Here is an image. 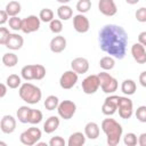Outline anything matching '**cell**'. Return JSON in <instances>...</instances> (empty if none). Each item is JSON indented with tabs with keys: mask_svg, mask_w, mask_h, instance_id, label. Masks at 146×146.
Masks as SVG:
<instances>
[{
	"mask_svg": "<svg viewBox=\"0 0 146 146\" xmlns=\"http://www.w3.org/2000/svg\"><path fill=\"white\" fill-rule=\"evenodd\" d=\"M0 128L3 133H11L16 129V120L11 115H3L0 122Z\"/></svg>",
	"mask_w": 146,
	"mask_h": 146,
	"instance_id": "cell-17",
	"label": "cell"
},
{
	"mask_svg": "<svg viewBox=\"0 0 146 146\" xmlns=\"http://www.w3.org/2000/svg\"><path fill=\"white\" fill-rule=\"evenodd\" d=\"M40 23L41 19L40 17L35 16V15H30L25 18H23V23H22V32L23 33H33L35 31H38L40 29Z\"/></svg>",
	"mask_w": 146,
	"mask_h": 146,
	"instance_id": "cell-8",
	"label": "cell"
},
{
	"mask_svg": "<svg viewBox=\"0 0 146 146\" xmlns=\"http://www.w3.org/2000/svg\"><path fill=\"white\" fill-rule=\"evenodd\" d=\"M42 112L39 111V110H34V108H31V112H30V116H29V123L31 124H38L42 121Z\"/></svg>",
	"mask_w": 146,
	"mask_h": 146,
	"instance_id": "cell-31",
	"label": "cell"
},
{
	"mask_svg": "<svg viewBox=\"0 0 146 146\" xmlns=\"http://www.w3.org/2000/svg\"><path fill=\"white\" fill-rule=\"evenodd\" d=\"M136 89H137L136 82L131 79H125L121 84V91L127 96L133 95L136 92Z\"/></svg>",
	"mask_w": 146,
	"mask_h": 146,
	"instance_id": "cell-22",
	"label": "cell"
},
{
	"mask_svg": "<svg viewBox=\"0 0 146 146\" xmlns=\"http://www.w3.org/2000/svg\"><path fill=\"white\" fill-rule=\"evenodd\" d=\"M138 42L141 43L144 47H146V31H143L138 35Z\"/></svg>",
	"mask_w": 146,
	"mask_h": 146,
	"instance_id": "cell-43",
	"label": "cell"
},
{
	"mask_svg": "<svg viewBox=\"0 0 146 146\" xmlns=\"http://www.w3.org/2000/svg\"><path fill=\"white\" fill-rule=\"evenodd\" d=\"M73 26L78 33H86L89 31L90 23L83 14H78L73 17Z\"/></svg>",
	"mask_w": 146,
	"mask_h": 146,
	"instance_id": "cell-11",
	"label": "cell"
},
{
	"mask_svg": "<svg viewBox=\"0 0 146 146\" xmlns=\"http://www.w3.org/2000/svg\"><path fill=\"white\" fill-rule=\"evenodd\" d=\"M41 130L35 127H31L27 130L23 131L19 136V140L22 144L26 146H32L34 144H38V141L41 138Z\"/></svg>",
	"mask_w": 146,
	"mask_h": 146,
	"instance_id": "cell-5",
	"label": "cell"
},
{
	"mask_svg": "<svg viewBox=\"0 0 146 146\" xmlns=\"http://www.w3.org/2000/svg\"><path fill=\"white\" fill-rule=\"evenodd\" d=\"M59 127V119L58 116H49L46 122L43 123V131L46 133H52L55 130H57Z\"/></svg>",
	"mask_w": 146,
	"mask_h": 146,
	"instance_id": "cell-19",
	"label": "cell"
},
{
	"mask_svg": "<svg viewBox=\"0 0 146 146\" xmlns=\"http://www.w3.org/2000/svg\"><path fill=\"white\" fill-rule=\"evenodd\" d=\"M65 140L64 138H62L60 136H55L49 140V145L50 146H65Z\"/></svg>",
	"mask_w": 146,
	"mask_h": 146,
	"instance_id": "cell-41",
	"label": "cell"
},
{
	"mask_svg": "<svg viewBox=\"0 0 146 146\" xmlns=\"http://www.w3.org/2000/svg\"><path fill=\"white\" fill-rule=\"evenodd\" d=\"M117 99H119V96H116V95H112V96L107 97L102 106L103 114H105L107 116L113 115L117 110Z\"/></svg>",
	"mask_w": 146,
	"mask_h": 146,
	"instance_id": "cell-13",
	"label": "cell"
},
{
	"mask_svg": "<svg viewBox=\"0 0 146 146\" xmlns=\"http://www.w3.org/2000/svg\"><path fill=\"white\" fill-rule=\"evenodd\" d=\"M0 87H1L0 98H3V97L6 96V94H7V87H6V84H5V83H1V84H0Z\"/></svg>",
	"mask_w": 146,
	"mask_h": 146,
	"instance_id": "cell-46",
	"label": "cell"
},
{
	"mask_svg": "<svg viewBox=\"0 0 146 146\" xmlns=\"http://www.w3.org/2000/svg\"><path fill=\"white\" fill-rule=\"evenodd\" d=\"M49 29L52 33L55 34H58L63 31V24H62V21L60 19H52L49 24Z\"/></svg>",
	"mask_w": 146,
	"mask_h": 146,
	"instance_id": "cell-36",
	"label": "cell"
},
{
	"mask_svg": "<svg viewBox=\"0 0 146 146\" xmlns=\"http://www.w3.org/2000/svg\"><path fill=\"white\" fill-rule=\"evenodd\" d=\"M7 86L10 88V89H16L18 87L22 86V80H21V76H18L17 74H10L8 78H7Z\"/></svg>",
	"mask_w": 146,
	"mask_h": 146,
	"instance_id": "cell-30",
	"label": "cell"
},
{
	"mask_svg": "<svg viewBox=\"0 0 146 146\" xmlns=\"http://www.w3.org/2000/svg\"><path fill=\"white\" fill-rule=\"evenodd\" d=\"M139 82H140V84L143 87L146 88V71H144V72H141L139 74Z\"/></svg>",
	"mask_w": 146,
	"mask_h": 146,
	"instance_id": "cell-45",
	"label": "cell"
},
{
	"mask_svg": "<svg viewBox=\"0 0 146 146\" xmlns=\"http://www.w3.org/2000/svg\"><path fill=\"white\" fill-rule=\"evenodd\" d=\"M8 23H9V27L11 30H14V31L22 30V23H23V19L22 18L17 17V16H13V17L9 18Z\"/></svg>",
	"mask_w": 146,
	"mask_h": 146,
	"instance_id": "cell-34",
	"label": "cell"
},
{
	"mask_svg": "<svg viewBox=\"0 0 146 146\" xmlns=\"http://www.w3.org/2000/svg\"><path fill=\"white\" fill-rule=\"evenodd\" d=\"M9 34H10V32L7 27H3V26L0 27V44H3V46L6 44Z\"/></svg>",
	"mask_w": 146,
	"mask_h": 146,
	"instance_id": "cell-40",
	"label": "cell"
},
{
	"mask_svg": "<svg viewBox=\"0 0 146 146\" xmlns=\"http://www.w3.org/2000/svg\"><path fill=\"white\" fill-rule=\"evenodd\" d=\"M131 55L138 64L146 63V49L141 43L137 42L131 46Z\"/></svg>",
	"mask_w": 146,
	"mask_h": 146,
	"instance_id": "cell-14",
	"label": "cell"
},
{
	"mask_svg": "<svg viewBox=\"0 0 146 146\" xmlns=\"http://www.w3.org/2000/svg\"><path fill=\"white\" fill-rule=\"evenodd\" d=\"M57 1H58L59 3H62V5H66V3H67V2H70L71 0H57Z\"/></svg>",
	"mask_w": 146,
	"mask_h": 146,
	"instance_id": "cell-48",
	"label": "cell"
},
{
	"mask_svg": "<svg viewBox=\"0 0 146 146\" xmlns=\"http://www.w3.org/2000/svg\"><path fill=\"white\" fill-rule=\"evenodd\" d=\"M21 75L26 81L34 80V64L33 65H26V66H24L22 68V71H21Z\"/></svg>",
	"mask_w": 146,
	"mask_h": 146,
	"instance_id": "cell-29",
	"label": "cell"
},
{
	"mask_svg": "<svg viewBox=\"0 0 146 146\" xmlns=\"http://www.w3.org/2000/svg\"><path fill=\"white\" fill-rule=\"evenodd\" d=\"M72 15H73V10L67 5H62L57 9V16L59 17L60 21H67L72 17Z\"/></svg>",
	"mask_w": 146,
	"mask_h": 146,
	"instance_id": "cell-23",
	"label": "cell"
},
{
	"mask_svg": "<svg viewBox=\"0 0 146 146\" xmlns=\"http://www.w3.org/2000/svg\"><path fill=\"white\" fill-rule=\"evenodd\" d=\"M78 82V73L75 71H66L60 75L59 79V86L63 89H71L75 86V83Z\"/></svg>",
	"mask_w": 146,
	"mask_h": 146,
	"instance_id": "cell-10",
	"label": "cell"
},
{
	"mask_svg": "<svg viewBox=\"0 0 146 146\" xmlns=\"http://www.w3.org/2000/svg\"><path fill=\"white\" fill-rule=\"evenodd\" d=\"M21 8L22 7H21V3L18 1H10L7 3L5 10L8 13V15L10 17H13V16H17L21 13Z\"/></svg>",
	"mask_w": 146,
	"mask_h": 146,
	"instance_id": "cell-25",
	"label": "cell"
},
{
	"mask_svg": "<svg viewBox=\"0 0 146 146\" xmlns=\"http://www.w3.org/2000/svg\"><path fill=\"white\" fill-rule=\"evenodd\" d=\"M31 108L27 106H21L17 110V119L22 123H29V116H30Z\"/></svg>",
	"mask_w": 146,
	"mask_h": 146,
	"instance_id": "cell-26",
	"label": "cell"
},
{
	"mask_svg": "<svg viewBox=\"0 0 146 146\" xmlns=\"http://www.w3.org/2000/svg\"><path fill=\"white\" fill-rule=\"evenodd\" d=\"M71 67L78 74H83L89 70V62L84 57H76L71 62Z\"/></svg>",
	"mask_w": 146,
	"mask_h": 146,
	"instance_id": "cell-15",
	"label": "cell"
},
{
	"mask_svg": "<svg viewBox=\"0 0 146 146\" xmlns=\"http://www.w3.org/2000/svg\"><path fill=\"white\" fill-rule=\"evenodd\" d=\"M102 130L106 135L108 146H116L120 143L123 129L122 125L114 119H104L102 122Z\"/></svg>",
	"mask_w": 146,
	"mask_h": 146,
	"instance_id": "cell-2",
	"label": "cell"
},
{
	"mask_svg": "<svg viewBox=\"0 0 146 146\" xmlns=\"http://www.w3.org/2000/svg\"><path fill=\"white\" fill-rule=\"evenodd\" d=\"M39 17L42 22L44 23H50L52 19H54V11L49 8H43L40 10V14H39Z\"/></svg>",
	"mask_w": 146,
	"mask_h": 146,
	"instance_id": "cell-32",
	"label": "cell"
},
{
	"mask_svg": "<svg viewBox=\"0 0 146 146\" xmlns=\"http://www.w3.org/2000/svg\"><path fill=\"white\" fill-rule=\"evenodd\" d=\"M50 50L55 54H59L62 52L65 48H66V39L63 36V35H57V36H54L50 41Z\"/></svg>",
	"mask_w": 146,
	"mask_h": 146,
	"instance_id": "cell-18",
	"label": "cell"
},
{
	"mask_svg": "<svg viewBox=\"0 0 146 146\" xmlns=\"http://www.w3.org/2000/svg\"><path fill=\"white\" fill-rule=\"evenodd\" d=\"M43 105H44L46 110H48V111H54V110H56V108L58 107L59 100H58V98H57L56 96L50 95V96H48V97L46 98Z\"/></svg>",
	"mask_w": 146,
	"mask_h": 146,
	"instance_id": "cell-28",
	"label": "cell"
},
{
	"mask_svg": "<svg viewBox=\"0 0 146 146\" xmlns=\"http://www.w3.org/2000/svg\"><path fill=\"white\" fill-rule=\"evenodd\" d=\"M86 135L80 132V131H76V132H73L70 137H68V141H67V145L68 146H82L84 145L86 143Z\"/></svg>",
	"mask_w": 146,
	"mask_h": 146,
	"instance_id": "cell-21",
	"label": "cell"
},
{
	"mask_svg": "<svg viewBox=\"0 0 146 146\" xmlns=\"http://www.w3.org/2000/svg\"><path fill=\"white\" fill-rule=\"evenodd\" d=\"M125 2L129 3V5H136V3L139 2V0H125Z\"/></svg>",
	"mask_w": 146,
	"mask_h": 146,
	"instance_id": "cell-47",
	"label": "cell"
},
{
	"mask_svg": "<svg viewBox=\"0 0 146 146\" xmlns=\"http://www.w3.org/2000/svg\"><path fill=\"white\" fill-rule=\"evenodd\" d=\"M98 78L100 82V88L105 94H113L114 91H116L119 84L115 78L106 72H100L98 74Z\"/></svg>",
	"mask_w": 146,
	"mask_h": 146,
	"instance_id": "cell-4",
	"label": "cell"
},
{
	"mask_svg": "<svg viewBox=\"0 0 146 146\" xmlns=\"http://www.w3.org/2000/svg\"><path fill=\"white\" fill-rule=\"evenodd\" d=\"M8 18H9L8 13H7L6 10H1V11H0V25H3L7 21H9Z\"/></svg>",
	"mask_w": 146,
	"mask_h": 146,
	"instance_id": "cell-42",
	"label": "cell"
},
{
	"mask_svg": "<svg viewBox=\"0 0 146 146\" xmlns=\"http://www.w3.org/2000/svg\"><path fill=\"white\" fill-rule=\"evenodd\" d=\"M76 10L80 13V14H84V13H88L91 8V1L90 0H79L76 2Z\"/></svg>",
	"mask_w": 146,
	"mask_h": 146,
	"instance_id": "cell-33",
	"label": "cell"
},
{
	"mask_svg": "<svg viewBox=\"0 0 146 146\" xmlns=\"http://www.w3.org/2000/svg\"><path fill=\"white\" fill-rule=\"evenodd\" d=\"M123 143H124V145H127V146H135V145H137V143H138L137 136H136L133 132H128V133L124 136V138H123Z\"/></svg>",
	"mask_w": 146,
	"mask_h": 146,
	"instance_id": "cell-37",
	"label": "cell"
},
{
	"mask_svg": "<svg viewBox=\"0 0 146 146\" xmlns=\"http://www.w3.org/2000/svg\"><path fill=\"white\" fill-rule=\"evenodd\" d=\"M23 44H24V39L22 35L17 33H10L5 46L11 50H18L23 47Z\"/></svg>",
	"mask_w": 146,
	"mask_h": 146,
	"instance_id": "cell-16",
	"label": "cell"
},
{
	"mask_svg": "<svg viewBox=\"0 0 146 146\" xmlns=\"http://www.w3.org/2000/svg\"><path fill=\"white\" fill-rule=\"evenodd\" d=\"M46 76V68L41 64H34V80H42Z\"/></svg>",
	"mask_w": 146,
	"mask_h": 146,
	"instance_id": "cell-35",
	"label": "cell"
},
{
	"mask_svg": "<svg viewBox=\"0 0 146 146\" xmlns=\"http://www.w3.org/2000/svg\"><path fill=\"white\" fill-rule=\"evenodd\" d=\"M138 144L140 146H146V132H143L139 137H138Z\"/></svg>",
	"mask_w": 146,
	"mask_h": 146,
	"instance_id": "cell-44",
	"label": "cell"
},
{
	"mask_svg": "<svg viewBox=\"0 0 146 146\" xmlns=\"http://www.w3.org/2000/svg\"><path fill=\"white\" fill-rule=\"evenodd\" d=\"M136 117L139 122L146 123V105H141L136 110Z\"/></svg>",
	"mask_w": 146,
	"mask_h": 146,
	"instance_id": "cell-38",
	"label": "cell"
},
{
	"mask_svg": "<svg viewBox=\"0 0 146 146\" xmlns=\"http://www.w3.org/2000/svg\"><path fill=\"white\" fill-rule=\"evenodd\" d=\"M117 110H119V115L122 119H130L132 113H133V104L132 100L128 97L119 96L117 99Z\"/></svg>",
	"mask_w": 146,
	"mask_h": 146,
	"instance_id": "cell-6",
	"label": "cell"
},
{
	"mask_svg": "<svg viewBox=\"0 0 146 146\" xmlns=\"http://www.w3.org/2000/svg\"><path fill=\"white\" fill-rule=\"evenodd\" d=\"M2 63L7 67H14L18 63V57L14 52H6L2 56Z\"/></svg>",
	"mask_w": 146,
	"mask_h": 146,
	"instance_id": "cell-24",
	"label": "cell"
},
{
	"mask_svg": "<svg viewBox=\"0 0 146 146\" xmlns=\"http://www.w3.org/2000/svg\"><path fill=\"white\" fill-rule=\"evenodd\" d=\"M98 9L104 16H107V17L114 16L117 11V7L114 0H99Z\"/></svg>",
	"mask_w": 146,
	"mask_h": 146,
	"instance_id": "cell-12",
	"label": "cell"
},
{
	"mask_svg": "<svg viewBox=\"0 0 146 146\" xmlns=\"http://www.w3.org/2000/svg\"><path fill=\"white\" fill-rule=\"evenodd\" d=\"M58 115L64 120H70L76 112V105L72 100H63L57 107Z\"/></svg>",
	"mask_w": 146,
	"mask_h": 146,
	"instance_id": "cell-7",
	"label": "cell"
},
{
	"mask_svg": "<svg viewBox=\"0 0 146 146\" xmlns=\"http://www.w3.org/2000/svg\"><path fill=\"white\" fill-rule=\"evenodd\" d=\"M81 87H82V90L84 94L87 95H92L95 94L99 87H100V82H99V78L98 75H88L81 83Z\"/></svg>",
	"mask_w": 146,
	"mask_h": 146,
	"instance_id": "cell-9",
	"label": "cell"
},
{
	"mask_svg": "<svg viewBox=\"0 0 146 146\" xmlns=\"http://www.w3.org/2000/svg\"><path fill=\"white\" fill-rule=\"evenodd\" d=\"M84 135L89 139H97L99 137V125L96 122H88L84 127Z\"/></svg>",
	"mask_w": 146,
	"mask_h": 146,
	"instance_id": "cell-20",
	"label": "cell"
},
{
	"mask_svg": "<svg viewBox=\"0 0 146 146\" xmlns=\"http://www.w3.org/2000/svg\"><path fill=\"white\" fill-rule=\"evenodd\" d=\"M19 97L27 104H36L41 100L42 97V92L40 90L39 87L30 83V82H25L19 87Z\"/></svg>",
	"mask_w": 146,
	"mask_h": 146,
	"instance_id": "cell-3",
	"label": "cell"
},
{
	"mask_svg": "<svg viewBox=\"0 0 146 146\" xmlns=\"http://www.w3.org/2000/svg\"><path fill=\"white\" fill-rule=\"evenodd\" d=\"M99 47L107 55L122 59L127 52L128 33L125 30L116 24H107L99 31Z\"/></svg>",
	"mask_w": 146,
	"mask_h": 146,
	"instance_id": "cell-1",
	"label": "cell"
},
{
	"mask_svg": "<svg viewBox=\"0 0 146 146\" xmlns=\"http://www.w3.org/2000/svg\"><path fill=\"white\" fill-rule=\"evenodd\" d=\"M135 16H136V19H137L138 22H140V23H146V8H145V7H141V8L137 9Z\"/></svg>",
	"mask_w": 146,
	"mask_h": 146,
	"instance_id": "cell-39",
	"label": "cell"
},
{
	"mask_svg": "<svg viewBox=\"0 0 146 146\" xmlns=\"http://www.w3.org/2000/svg\"><path fill=\"white\" fill-rule=\"evenodd\" d=\"M114 65H115V60H114V57H112V56H104L99 60V66L104 71L112 70L114 67Z\"/></svg>",
	"mask_w": 146,
	"mask_h": 146,
	"instance_id": "cell-27",
	"label": "cell"
}]
</instances>
